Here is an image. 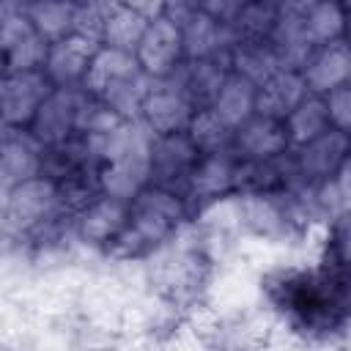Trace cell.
Masks as SVG:
<instances>
[{
    "label": "cell",
    "instance_id": "11",
    "mask_svg": "<svg viewBox=\"0 0 351 351\" xmlns=\"http://www.w3.org/2000/svg\"><path fill=\"white\" fill-rule=\"evenodd\" d=\"M200 156H203L200 148L192 143V137L186 132L154 134L151 154H148V181L184 192Z\"/></svg>",
    "mask_w": 351,
    "mask_h": 351
},
{
    "label": "cell",
    "instance_id": "20",
    "mask_svg": "<svg viewBox=\"0 0 351 351\" xmlns=\"http://www.w3.org/2000/svg\"><path fill=\"white\" fill-rule=\"evenodd\" d=\"M148 22L151 19H145L143 14H137L129 5H121L115 0H96V27H93V33H96L101 47L134 52V47L140 44Z\"/></svg>",
    "mask_w": 351,
    "mask_h": 351
},
{
    "label": "cell",
    "instance_id": "16",
    "mask_svg": "<svg viewBox=\"0 0 351 351\" xmlns=\"http://www.w3.org/2000/svg\"><path fill=\"white\" fill-rule=\"evenodd\" d=\"M88 5L77 0H25L22 11L44 41H60L71 33H88ZM90 36V33H88Z\"/></svg>",
    "mask_w": 351,
    "mask_h": 351
},
{
    "label": "cell",
    "instance_id": "24",
    "mask_svg": "<svg viewBox=\"0 0 351 351\" xmlns=\"http://www.w3.org/2000/svg\"><path fill=\"white\" fill-rule=\"evenodd\" d=\"M285 126H288V134H291L293 148L296 145H304V143H310L315 137H321L324 132H329L332 129V121H329L326 99L324 96H315V93H307L291 110V115L285 118Z\"/></svg>",
    "mask_w": 351,
    "mask_h": 351
},
{
    "label": "cell",
    "instance_id": "10",
    "mask_svg": "<svg viewBox=\"0 0 351 351\" xmlns=\"http://www.w3.org/2000/svg\"><path fill=\"white\" fill-rule=\"evenodd\" d=\"M195 112L197 104L186 96V90L176 80H162L151 82V88L145 90L137 118L151 134H176L189 129Z\"/></svg>",
    "mask_w": 351,
    "mask_h": 351
},
{
    "label": "cell",
    "instance_id": "3",
    "mask_svg": "<svg viewBox=\"0 0 351 351\" xmlns=\"http://www.w3.org/2000/svg\"><path fill=\"white\" fill-rule=\"evenodd\" d=\"M69 214L60 186L44 173L3 189V233L8 244L22 247Z\"/></svg>",
    "mask_w": 351,
    "mask_h": 351
},
{
    "label": "cell",
    "instance_id": "5",
    "mask_svg": "<svg viewBox=\"0 0 351 351\" xmlns=\"http://www.w3.org/2000/svg\"><path fill=\"white\" fill-rule=\"evenodd\" d=\"M93 110H96V99L85 88H55L49 99L41 104L27 132L44 148L60 145L88 132Z\"/></svg>",
    "mask_w": 351,
    "mask_h": 351
},
{
    "label": "cell",
    "instance_id": "32",
    "mask_svg": "<svg viewBox=\"0 0 351 351\" xmlns=\"http://www.w3.org/2000/svg\"><path fill=\"white\" fill-rule=\"evenodd\" d=\"M173 3H189V0H173Z\"/></svg>",
    "mask_w": 351,
    "mask_h": 351
},
{
    "label": "cell",
    "instance_id": "13",
    "mask_svg": "<svg viewBox=\"0 0 351 351\" xmlns=\"http://www.w3.org/2000/svg\"><path fill=\"white\" fill-rule=\"evenodd\" d=\"M230 151L241 162H269V159H280V156L291 154L293 143H291V134H288V126L282 118L255 112L250 121H244L233 132Z\"/></svg>",
    "mask_w": 351,
    "mask_h": 351
},
{
    "label": "cell",
    "instance_id": "26",
    "mask_svg": "<svg viewBox=\"0 0 351 351\" xmlns=\"http://www.w3.org/2000/svg\"><path fill=\"white\" fill-rule=\"evenodd\" d=\"M186 134L200 148V154L230 151V145H233V129L211 107H197V112H195Z\"/></svg>",
    "mask_w": 351,
    "mask_h": 351
},
{
    "label": "cell",
    "instance_id": "18",
    "mask_svg": "<svg viewBox=\"0 0 351 351\" xmlns=\"http://www.w3.org/2000/svg\"><path fill=\"white\" fill-rule=\"evenodd\" d=\"M173 5H181L184 8L178 14V19H181V27H184L186 60H197V58H230L233 30L228 25L214 22L211 16L200 14L189 3H173Z\"/></svg>",
    "mask_w": 351,
    "mask_h": 351
},
{
    "label": "cell",
    "instance_id": "19",
    "mask_svg": "<svg viewBox=\"0 0 351 351\" xmlns=\"http://www.w3.org/2000/svg\"><path fill=\"white\" fill-rule=\"evenodd\" d=\"M44 170V145L27 129H3L0 143V178L3 189L41 176Z\"/></svg>",
    "mask_w": 351,
    "mask_h": 351
},
{
    "label": "cell",
    "instance_id": "21",
    "mask_svg": "<svg viewBox=\"0 0 351 351\" xmlns=\"http://www.w3.org/2000/svg\"><path fill=\"white\" fill-rule=\"evenodd\" d=\"M307 93L310 90L304 85L302 71L296 66H280V69H274L269 77H263L258 82V104H255V112L285 121L291 115V110Z\"/></svg>",
    "mask_w": 351,
    "mask_h": 351
},
{
    "label": "cell",
    "instance_id": "22",
    "mask_svg": "<svg viewBox=\"0 0 351 351\" xmlns=\"http://www.w3.org/2000/svg\"><path fill=\"white\" fill-rule=\"evenodd\" d=\"M255 104H258V82L252 77H247L239 69H230L219 93L214 96V101L208 104L233 132L250 121L255 115Z\"/></svg>",
    "mask_w": 351,
    "mask_h": 351
},
{
    "label": "cell",
    "instance_id": "30",
    "mask_svg": "<svg viewBox=\"0 0 351 351\" xmlns=\"http://www.w3.org/2000/svg\"><path fill=\"white\" fill-rule=\"evenodd\" d=\"M115 3L134 8L145 19H156V16H162V14H167L173 8V0H115Z\"/></svg>",
    "mask_w": 351,
    "mask_h": 351
},
{
    "label": "cell",
    "instance_id": "27",
    "mask_svg": "<svg viewBox=\"0 0 351 351\" xmlns=\"http://www.w3.org/2000/svg\"><path fill=\"white\" fill-rule=\"evenodd\" d=\"M252 3H255V0H189L192 8H197L200 14L211 16V19L219 22V25H228V27H230Z\"/></svg>",
    "mask_w": 351,
    "mask_h": 351
},
{
    "label": "cell",
    "instance_id": "25",
    "mask_svg": "<svg viewBox=\"0 0 351 351\" xmlns=\"http://www.w3.org/2000/svg\"><path fill=\"white\" fill-rule=\"evenodd\" d=\"M318 261L351 280V208L324 225V241Z\"/></svg>",
    "mask_w": 351,
    "mask_h": 351
},
{
    "label": "cell",
    "instance_id": "31",
    "mask_svg": "<svg viewBox=\"0 0 351 351\" xmlns=\"http://www.w3.org/2000/svg\"><path fill=\"white\" fill-rule=\"evenodd\" d=\"M77 3H96V0H77Z\"/></svg>",
    "mask_w": 351,
    "mask_h": 351
},
{
    "label": "cell",
    "instance_id": "12",
    "mask_svg": "<svg viewBox=\"0 0 351 351\" xmlns=\"http://www.w3.org/2000/svg\"><path fill=\"white\" fill-rule=\"evenodd\" d=\"M348 156H351V134H346L335 126L329 132H324L321 137H315L304 145H296L291 151L296 181L307 184V186L329 181L343 167V162Z\"/></svg>",
    "mask_w": 351,
    "mask_h": 351
},
{
    "label": "cell",
    "instance_id": "7",
    "mask_svg": "<svg viewBox=\"0 0 351 351\" xmlns=\"http://www.w3.org/2000/svg\"><path fill=\"white\" fill-rule=\"evenodd\" d=\"M126 225H129V200L107 192H96L77 211H71L74 241L104 258L112 250V244L121 239Z\"/></svg>",
    "mask_w": 351,
    "mask_h": 351
},
{
    "label": "cell",
    "instance_id": "9",
    "mask_svg": "<svg viewBox=\"0 0 351 351\" xmlns=\"http://www.w3.org/2000/svg\"><path fill=\"white\" fill-rule=\"evenodd\" d=\"M55 90L44 69L3 71L0 80V115L3 129H30L41 104Z\"/></svg>",
    "mask_w": 351,
    "mask_h": 351
},
{
    "label": "cell",
    "instance_id": "2",
    "mask_svg": "<svg viewBox=\"0 0 351 351\" xmlns=\"http://www.w3.org/2000/svg\"><path fill=\"white\" fill-rule=\"evenodd\" d=\"M195 222V208L181 189L145 184L129 200V225L107 252L118 263H143L156 250L178 239Z\"/></svg>",
    "mask_w": 351,
    "mask_h": 351
},
{
    "label": "cell",
    "instance_id": "23",
    "mask_svg": "<svg viewBox=\"0 0 351 351\" xmlns=\"http://www.w3.org/2000/svg\"><path fill=\"white\" fill-rule=\"evenodd\" d=\"M230 69H233L230 58H197V60H186L173 80L186 90V96L197 107H208L219 93Z\"/></svg>",
    "mask_w": 351,
    "mask_h": 351
},
{
    "label": "cell",
    "instance_id": "6",
    "mask_svg": "<svg viewBox=\"0 0 351 351\" xmlns=\"http://www.w3.org/2000/svg\"><path fill=\"white\" fill-rule=\"evenodd\" d=\"M134 58L143 74L151 82L173 80L186 63V41L178 14L170 8L167 14L148 22L140 44L134 47Z\"/></svg>",
    "mask_w": 351,
    "mask_h": 351
},
{
    "label": "cell",
    "instance_id": "17",
    "mask_svg": "<svg viewBox=\"0 0 351 351\" xmlns=\"http://www.w3.org/2000/svg\"><path fill=\"white\" fill-rule=\"evenodd\" d=\"M299 33L307 47H324L348 38V5L346 0H302L293 5Z\"/></svg>",
    "mask_w": 351,
    "mask_h": 351
},
{
    "label": "cell",
    "instance_id": "14",
    "mask_svg": "<svg viewBox=\"0 0 351 351\" xmlns=\"http://www.w3.org/2000/svg\"><path fill=\"white\" fill-rule=\"evenodd\" d=\"M99 41L88 33H71L60 41H52L44 58V71L55 88H82L88 69L99 52Z\"/></svg>",
    "mask_w": 351,
    "mask_h": 351
},
{
    "label": "cell",
    "instance_id": "15",
    "mask_svg": "<svg viewBox=\"0 0 351 351\" xmlns=\"http://www.w3.org/2000/svg\"><path fill=\"white\" fill-rule=\"evenodd\" d=\"M304 85L315 96H326L335 88L351 82V41H335L313 47L299 66Z\"/></svg>",
    "mask_w": 351,
    "mask_h": 351
},
{
    "label": "cell",
    "instance_id": "1",
    "mask_svg": "<svg viewBox=\"0 0 351 351\" xmlns=\"http://www.w3.org/2000/svg\"><path fill=\"white\" fill-rule=\"evenodd\" d=\"M266 310L307 343H335L351 332V280L324 266H277L261 277Z\"/></svg>",
    "mask_w": 351,
    "mask_h": 351
},
{
    "label": "cell",
    "instance_id": "8",
    "mask_svg": "<svg viewBox=\"0 0 351 351\" xmlns=\"http://www.w3.org/2000/svg\"><path fill=\"white\" fill-rule=\"evenodd\" d=\"M241 189V159L233 151H217V154H203L184 186V195L189 197L197 214L206 208L236 197Z\"/></svg>",
    "mask_w": 351,
    "mask_h": 351
},
{
    "label": "cell",
    "instance_id": "29",
    "mask_svg": "<svg viewBox=\"0 0 351 351\" xmlns=\"http://www.w3.org/2000/svg\"><path fill=\"white\" fill-rule=\"evenodd\" d=\"M329 186L340 203V211H348L351 208V156L343 162V167L329 178Z\"/></svg>",
    "mask_w": 351,
    "mask_h": 351
},
{
    "label": "cell",
    "instance_id": "28",
    "mask_svg": "<svg viewBox=\"0 0 351 351\" xmlns=\"http://www.w3.org/2000/svg\"><path fill=\"white\" fill-rule=\"evenodd\" d=\"M324 99H326V110H329L332 126L340 129V132H346V134H351V82L335 88Z\"/></svg>",
    "mask_w": 351,
    "mask_h": 351
},
{
    "label": "cell",
    "instance_id": "4",
    "mask_svg": "<svg viewBox=\"0 0 351 351\" xmlns=\"http://www.w3.org/2000/svg\"><path fill=\"white\" fill-rule=\"evenodd\" d=\"M82 88L99 104H104L126 118H137L140 101H143L145 90L151 88V80L143 74L134 52L99 47Z\"/></svg>",
    "mask_w": 351,
    "mask_h": 351
}]
</instances>
